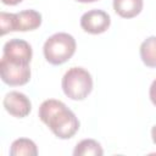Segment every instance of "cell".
I'll list each match as a JSON object with an SVG mask.
<instances>
[{
	"label": "cell",
	"instance_id": "cell-1",
	"mask_svg": "<svg viewBox=\"0 0 156 156\" xmlns=\"http://www.w3.org/2000/svg\"><path fill=\"white\" fill-rule=\"evenodd\" d=\"M39 118L60 139L72 138L79 129V121L67 106L55 99L41 102L38 111Z\"/></svg>",
	"mask_w": 156,
	"mask_h": 156
},
{
	"label": "cell",
	"instance_id": "cell-2",
	"mask_svg": "<svg viewBox=\"0 0 156 156\" xmlns=\"http://www.w3.org/2000/svg\"><path fill=\"white\" fill-rule=\"evenodd\" d=\"M76 40L68 33H56L46 39L43 51L46 61L58 66L67 62L76 52Z\"/></svg>",
	"mask_w": 156,
	"mask_h": 156
},
{
	"label": "cell",
	"instance_id": "cell-3",
	"mask_svg": "<svg viewBox=\"0 0 156 156\" xmlns=\"http://www.w3.org/2000/svg\"><path fill=\"white\" fill-rule=\"evenodd\" d=\"M93 89L90 73L82 67L69 68L62 78V90L72 100H84Z\"/></svg>",
	"mask_w": 156,
	"mask_h": 156
},
{
	"label": "cell",
	"instance_id": "cell-4",
	"mask_svg": "<svg viewBox=\"0 0 156 156\" xmlns=\"http://www.w3.org/2000/svg\"><path fill=\"white\" fill-rule=\"evenodd\" d=\"M0 74L4 83L11 87L24 85L30 79L29 65H17L12 63L1 57L0 61Z\"/></svg>",
	"mask_w": 156,
	"mask_h": 156
},
{
	"label": "cell",
	"instance_id": "cell-5",
	"mask_svg": "<svg viewBox=\"0 0 156 156\" xmlns=\"http://www.w3.org/2000/svg\"><path fill=\"white\" fill-rule=\"evenodd\" d=\"M32 55L30 45L26 40L17 38L6 41L2 49V58L17 65H29Z\"/></svg>",
	"mask_w": 156,
	"mask_h": 156
},
{
	"label": "cell",
	"instance_id": "cell-6",
	"mask_svg": "<svg viewBox=\"0 0 156 156\" xmlns=\"http://www.w3.org/2000/svg\"><path fill=\"white\" fill-rule=\"evenodd\" d=\"M111 18L102 10H90L80 17V27L90 34H101L108 29Z\"/></svg>",
	"mask_w": 156,
	"mask_h": 156
},
{
	"label": "cell",
	"instance_id": "cell-7",
	"mask_svg": "<svg viewBox=\"0 0 156 156\" xmlns=\"http://www.w3.org/2000/svg\"><path fill=\"white\" fill-rule=\"evenodd\" d=\"M4 107L5 110L13 117L23 118L29 115L32 110V104L29 99L20 91H10L4 98Z\"/></svg>",
	"mask_w": 156,
	"mask_h": 156
},
{
	"label": "cell",
	"instance_id": "cell-8",
	"mask_svg": "<svg viewBox=\"0 0 156 156\" xmlns=\"http://www.w3.org/2000/svg\"><path fill=\"white\" fill-rule=\"evenodd\" d=\"M41 24V15L35 10H24L12 13L13 32H27L39 28Z\"/></svg>",
	"mask_w": 156,
	"mask_h": 156
},
{
	"label": "cell",
	"instance_id": "cell-9",
	"mask_svg": "<svg viewBox=\"0 0 156 156\" xmlns=\"http://www.w3.org/2000/svg\"><path fill=\"white\" fill-rule=\"evenodd\" d=\"M115 12L123 18H133L143 10V0H113Z\"/></svg>",
	"mask_w": 156,
	"mask_h": 156
},
{
	"label": "cell",
	"instance_id": "cell-10",
	"mask_svg": "<svg viewBox=\"0 0 156 156\" xmlns=\"http://www.w3.org/2000/svg\"><path fill=\"white\" fill-rule=\"evenodd\" d=\"M10 155L12 156H35L38 155V149L34 141L26 138L16 139L10 147Z\"/></svg>",
	"mask_w": 156,
	"mask_h": 156
},
{
	"label": "cell",
	"instance_id": "cell-11",
	"mask_svg": "<svg viewBox=\"0 0 156 156\" xmlns=\"http://www.w3.org/2000/svg\"><path fill=\"white\" fill-rule=\"evenodd\" d=\"M140 57L145 66L156 68V37H149L141 43Z\"/></svg>",
	"mask_w": 156,
	"mask_h": 156
},
{
	"label": "cell",
	"instance_id": "cell-12",
	"mask_svg": "<svg viewBox=\"0 0 156 156\" xmlns=\"http://www.w3.org/2000/svg\"><path fill=\"white\" fill-rule=\"evenodd\" d=\"M104 154L101 145L93 139H84L79 141L73 151L74 156H101Z\"/></svg>",
	"mask_w": 156,
	"mask_h": 156
},
{
	"label": "cell",
	"instance_id": "cell-13",
	"mask_svg": "<svg viewBox=\"0 0 156 156\" xmlns=\"http://www.w3.org/2000/svg\"><path fill=\"white\" fill-rule=\"evenodd\" d=\"M149 95H150V100H151V102H152V104L156 106V79H155V80L151 83Z\"/></svg>",
	"mask_w": 156,
	"mask_h": 156
},
{
	"label": "cell",
	"instance_id": "cell-14",
	"mask_svg": "<svg viewBox=\"0 0 156 156\" xmlns=\"http://www.w3.org/2000/svg\"><path fill=\"white\" fill-rule=\"evenodd\" d=\"M5 5H17V4H20L21 1H23V0H1Z\"/></svg>",
	"mask_w": 156,
	"mask_h": 156
},
{
	"label": "cell",
	"instance_id": "cell-15",
	"mask_svg": "<svg viewBox=\"0 0 156 156\" xmlns=\"http://www.w3.org/2000/svg\"><path fill=\"white\" fill-rule=\"evenodd\" d=\"M151 138H152V141L156 144V126H154L151 129Z\"/></svg>",
	"mask_w": 156,
	"mask_h": 156
},
{
	"label": "cell",
	"instance_id": "cell-16",
	"mask_svg": "<svg viewBox=\"0 0 156 156\" xmlns=\"http://www.w3.org/2000/svg\"><path fill=\"white\" fill-rule=\"evenodd\" d=\"M77 1H79V2H84V4H87V2H94V1H96V0H77Z\"/></svg>",
	"mask_w": 156,
	"mask_h": 156
}]
</instances>
